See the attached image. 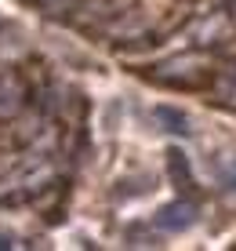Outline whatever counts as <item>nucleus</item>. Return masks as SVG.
I'll use <instances>...</instances> for the list:
<instances>
[{
	"mask_svg": "<svg viewBox=\"0 0 236 251\" xmlns=\"http://www.w3.org/2000/svg\"><path fill=\"white\" fill-rule=\"evenodd\" d=\"M167 171H171V178H174L178 189H193V175H189V164H186V153L182 150L167 153Z\"/></svg>",
	"mask_w": 236,
	"mask_h": 251,
	"instance_id": "5",
	"label": "nucleus"
},
{
	"mask_svg": "<svg viewBox=\"0 0 236 251\" xmlns=\"http://www.w3.org/2000/svg\"><path fill=\"white\" fill-rule=\"evenodd\" d=\"M225 33H229V19H225L222 11H218V15H207L204 22L193 25V40H196V44H204V48L214 44V40H222Z\"/></svg>",
	"mask_w": 236,
	"mask_h": 251,
	"instance_id": "3",
	"label": "nucleus"
},
{
	"mask_svg": "<svg viewBox=\"0 0 236 251\" xmlns=\"http://www.w3.org/2000/svg\"><path fill=\"white\" fill-rule=\"evenodd\" d=\"M153 222H156V229H164V233H182V229H189L196 222V207L189 201H174L167 207H160Z\"/></svg>",
	"mask_w": 236,
	"mask_h": 251,
	"instance_id": "2",
	"label": "nucleus"
},
{
	"mask_svg": "<svg viewBox=\"0 0 236 251\" xmlns=\"http://www.w3.org/2000/svg\"><path fill=\"white\" fill-rule=\"evenodd\" d=\"M225 182H229V186L236 189V160L229 164V168H225Z\"/></svg>",
	"mask_w": 236,
	"mask_h": 251,
	"instance_id": "6",
	"label": "nucleus"
},
{
	"mask_svg": "<svg viewBox=\"0 0 236 251\" xmlns=\"http://www.w3.org/2000/svg\"><path fill=\"white\" fill-rule=\"evenodd\" d=\"M156 120L164 124V131H171V135H193V124H189V117L182 113V109H174V106H156Z\"/></svg>",
	"mask_w": 236,
	"mask_h": 251,
	"instance_id": "4",
	"label": "nucleus"
},
{
	"mask_svg": "<svg viewBox=\"0 0 236 251\" xmlns=\"http://www.w3.org/2000/svg\"><path fill=\"white\" fill-rule=\"evenodd\" d=\"M204 76V58L200 55H171L156 66V80L174 84V88H193Z\"/></svg>",
	"mask_w": 236,
	"mask_h": 251,
	"instance_id": "1",
	"label": "nucleus"
}]
</instances>
